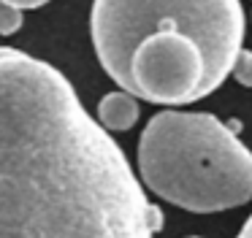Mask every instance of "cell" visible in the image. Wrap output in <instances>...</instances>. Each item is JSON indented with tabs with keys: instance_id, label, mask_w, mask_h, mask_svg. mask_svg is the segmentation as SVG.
<instances>
[{
	"instance_id": "8992f818",
	"label": "cell",
	"mask_w": 252,
	"mask_h": 238,
	"mask_svg": "<svg viewBox=\"0 0 252 238\" xmlns=\"http://www.w3.org/2000/svg\"><path fill=\"white\" fill-rule=\"evenodd\" d=\"M233 79L239 81L241 87H250L252 89V52L250 49H241L239 54H236V62H233Z\"/></svg>"
},
{
	"instance_id": "9c48e42d",
	"label": "cell",
	"mask_w": 252,
	"mask_h": 238,
	"mask_svg": "<svg viewBox=\"0 0 252 238\" xmlns=\"http://www.w3.org/2000/svg\"><path fill=\"white\" fill-rule=\"evenodd\" d=\"M187 238H201V236H187Z\"/></svg>"
},
{
	"instance_id": "7a4b0ae2",
	"label": "cell",
	"mask_w": 252,
	"mask_h": 238,
	"mask_svg": "<svg viewBox=\"0 0 252 238\" xmlns=\"http://www.w3.org/2000/svg\"><path fill=\"white\" fill-rule=\"evenodd\" d=\"M138 171L158 198L195 214L252 198V151L212 114H155L138 138Z\"/></svg>"
},
{
	"instance_id": "3957f363",
	"label": "cell",
	"mask_w": 252,
	"mask_h": 238,
	"mask_svg": "<svg viewBox=\"0 0 252 238\" xmlns=\"http://www.w3.org/2000/svg\"><path fill=\"white\" fill-rule=\"evenodd\" d=\"M90 32L100 65L114 81L133 49L155 32L192 38L230 76L236 54L244 49V8L239 0H95Z\"/></svg>"
},
{
	"instance_id": "277c9868",
	"label": "cell",
	"mask_w": 252,
	"mask_h": 238,
	"mask_svg": "<svg viewBox=\"0 0 252 238\" xmlns=\"http://www.w3.org/2000/svg\"><path fill=\"white\" fill-rule=\"evenodd\" d=\"M98 122L103 124L109 133H122V130H130L138 122V100L136 95L125 89L109 92V95L100 97L98 103Z\"/></svg>"
},
{
	"instance_id": "5b68a950",
	"label": "cell",
	"mask_w": 252,
	"mask_h": 238,
	"mask_svg": "<svg viewBox=\"0 0 252 238\" xmlns=\"http://www.w3.org/2000/svg\"><path fill=\"white\" fill-rule=\"evenodd\" d=\"M25 25V14L14 5L0 3V35H14Z\"/></svg>"
},
{
	"instance_id": "52a82bcc",
	"label": "cell",
	"mask_w": 252,
	"mask_h": 238,
	"mask_svg": "<svg viewBox=\"0 0 252 238\" xmlns=\"http://www.w3.org/2000/svg\"><path fill=\"white\" fill-rule=\"evenodd\" d=\"M0 3L6 5H14V8L25 11V8H41V5H46L49 0H0Z\"/></svg>"
},
{
	"instance_id": "ba28073f",
	"label": "cell",
	"mask_w": 252,
	"mask_h": 238,
	"mask_svg": "<svg viewBox=\"0 0 252 238\" xmlns=\"http://www.w3.org/2000/svg\"><path fill=\"white\" fill-rule=\"evenodd\" d=\"M236 238H252V214L247 216V222L241 225V230H239V236Z\"/></svg>"
},
{
	"instance_id": "6da1fadb",
	"label": "cell",
	"mask_w": 252,
	"mask_h": 238,
	"mask_svg": "<svg viewBox=\"0 0 252 238\" xmlns=\"http://www.w3.org/2000/svg\"><path fill=\"white\" fill-rule=\"evenodd\" d=\"M125 151L55 65L0 46V238H155Z\"/></svg>"
}]
</instances>
